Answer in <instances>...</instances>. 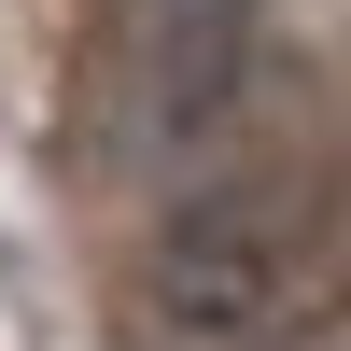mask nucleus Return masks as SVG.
<instances>
[{
	"instance_id": "nucleus-1",
	"label": "nucleus",
	"mask_w": 351,
	"mask_h": 351,
	"mask_svg": "<svg viewBox=\"0 0 351 351\" xmlns=\"http://www.w3.org/2000/svg\"><path fill=\"white\" fill-rule=\"evenodd\" d=\"M337 239V155L324 141H239L225 169H197L141 239V309L183 351H239L309 295Z\"/></svg>"
},
{
	"instance_id": "nucleus-2",
	"label": "nucleus",
	"mask_w": 351,
	"mask_h": 351,
	"mask_svg": "<svg viewBox=\"0 0 351 351\" xmlns=\"http://www.w3.org/2000/svg\"><path fill=\"white\" fill-rule=\"evenodd\" d=\"M239 84H253V0H99L71 127L99 169H183L197 141H225Z\"/></svg>"
}]
</instances>
